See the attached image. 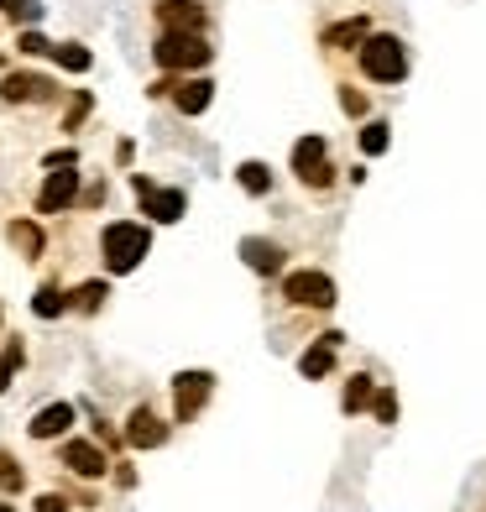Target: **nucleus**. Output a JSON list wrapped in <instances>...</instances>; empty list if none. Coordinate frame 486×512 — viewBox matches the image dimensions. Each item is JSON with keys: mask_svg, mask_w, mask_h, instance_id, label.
Wrapping results in <instances>:
<instances>
[{"mask_svg": "<svg viewBox=\"0 0 486 512\" xmlns=\"http://www.w3.org/2000/svg\"><path fill=\"white\" fill-rule=\"evenodd\" d=\"M152 251V230L136 225V220H115L105 225V267L110 272H131L142 267V256Z\"/></svg>", "mask_w": 486, "mask_h": 512, "instance_id": "1", "label": "nucleus"}, {"mask_svg": "<svg viewBox=\"0 0 486 512\" xmlns=\"http://www.w3.org/2000/svg\"><path fill=\"white\" fill-rule=\"evenodd\" d=\"M361 74L366 79H377V84H398L408 74V53H403V42L398 37H366L361 42Z\"/></svg>", "mask_w": 486, "mask_h": 512, "instance_id": "2", "label": "nucleus"}, {"mask_svg": "<svg viewBox=\"0 0 486 512\" xmlns=\"http://www.w3.org/2000/svg\"><path fill=\"white\" fill-rule=\"evenodd\" d=\"M152 53H157L162 68H173V74H178V68H204V63L215 58V48L199 32H162Z\"/></svg>", "mask_w": 486, "mask_h": 512, "instance_id": "3", "label": "nucleus"}, {"mask_svg": "<svg viewBox=\"0 0 486 512\" xmlns=\"http://www.w3.org/2000/svg\"><path fill=\"white\" fill-rule=\"evenodd\" d=\"M293 173H298V183H304V189H330V178H335L330 147H324L319 136H304V142L293 147Z\"/></svg>", "mask_w": 486, "mask_h": 512, "instance_id": "4", "label": "nucleus"}, {"mask_svg": "<svg viewBox=\"0 0 486 512\" xmlns=\"http://www.w3.org/2000/svg\"><path fill=\"white\" fill-rule=\"evenodd\" d=\"M283 298H288V304H298V309H330L335 304V283L324 272H288Z\"/></svg>", "mask_w": 486, "mask_h": 512, "instance_id": "5", "label": "nucleus"}, {"mask_svg": "<svg viewBox=\"0 0 486 512\" xmlns=\"http://www.w3.org/2000/svg\"><path fill=\"white\" fill-rule=\"evenodd\" d=\"M136 199H142V209L157 225H173V220H183V209H189L183 189H157V183H147L142 173H136Z\"/></svg>", "mask_w": 486, "mask_h": 512, "instance_id": "6", "label": "nucleus"}, {"mask_svg": "<svg viewBox=\"0 0 486 512\" xmlns=\"http://www.w3.org/2000/svg\"><path fill=\"white\" fill-rule=\"evenodd\" d=\"M215 377L210 371H178L173 377V403H178V424H189V418L204 408V398H210Z\"/></svg>", "mask_w": 486, "mask_h": 512, "instance_id": "7", "label": "nucleus"}, {"mask_svg": "<svg viewBox=\"0 0 486 512\" xmlns=\"http://www.w3.org/2000/svg\"><path fill=\"white\" fill-rule=\"evenodd\" d=\"M74 194H79V173L74 168H53L48 183H42V194H37V209L42 215H58V209L74 204Z\"/></svg>", "mask_w": 486, "mask_h": 512, "instance_id": "8", "label": "nucleus"}, {"mask_svg": "<svg viewBox=\"0 0 486 512\" xmlns=\"http://www.w3.org/2000/svg\"><path fill=\"white\" fill-rule=\"evenodd\" d=\"M63 465L74 476H84V481H95V476L110 471V460L100 455V445H89V439H68V445H63Z\"/></svg>", "mask_w": 486, "mask_h": 512, "instance_id": "9", "label": "nucleus"}, {"mask_svg": "<svg viewBox=\"0 0 486 512\" xmlns=\"http://www.w3.org/2000/svg\"><path fill=\"white\" fill-rule=\"evenodd\" d=\"M157 21H162V32H199L204 6L199 0H157Z\"/></svg>", "mask_w": 486, "mask_h": 512, "instance_id": "10", "label": "nucleus"}, {"mask_svg": "<svg viewBox=\"0 0 486 512\" xmlns=\"http://www.w3.org/2000/svg\"><path fill=\"white\" fill-rule=\"evenodd\" d=\"M126 439H131L136 450H157L162 439H168V424H162L152 408H136V413L126 418Z\"/></svg>", "mask_w": 486, "mask_h": 512, "instance_id": "11", "label": "nucleus"}, {"mask_svg": "<svg viewBox=\"0 0 486 512\" xmlns=\"http://www.w3.org/2000/svg\"><path fill=\"white\" fill-rule=\"evenodd\" d=\"M0 100H53V79H42V74H6L0 79Z\"/></svg>", "mask_w": 486, "mask_h": 512, "instance_id": "12", "label": "nucleus"}, {"mask_svg": "<svg viewBox=\"0 0 486 512\" xmlns=\"http://www.w3.org/2000/svg\"><path fill=\"white\" fill-rule=\"evenodd\" d=\"M241 256H246V267L262 272V277H272L277 267H283V246L267 241V236H246V241H241Z\"/></svg>", "mask_w": 486, "mask_h": 512, "instance_id": "13", "label": "nucleus"}, {"mask_svg": "<svg viewBox=\"0 0 486 512\" xmlns=\"http://www.w3.org/2000/svg\"><path fill=\"white\" fill-rule=\"evenodd\" d=\"M173 100H178L183 115H199V110H210L215 84H210V79H183V84H173Z\"/></svg>", "mask_w": 486, "mask_h": 512, "instance_id": "14", "label": "nucleus"}, {"mask_svg": "<svg viewBox=\"0 0 486 512\" xmlns=\"http://www.w3.org/2000/svg\"><path fill=\"white\" fill-rule=\"evenodd\" d=\"M68 424H74V403H48L32 418V439H58Z\"/></svg>", "mask_w": 486, "mask_h": 512, "instance_id": "15", "label": "nucleus"}, {"mask_svg": "<svg viewBox=\"0 0 486 512\" xmlns=\"http://www.w3.org/2000/svg\"><path fill=\"white\" fill-rule=\"evenodd\" d=\"M335 345H340V335H324V345H309V351L298 356V371H304L309 382H319L324 371L335 366Z\"/></svg>", "mask_w": 486, "mask_h": 512, "instance_id": "16", "label": "nucleus"}, {"mask_svg": "<svg viewBox=\"0 0 486 512\" xmlns=\"http://www.w3.org/2000/svg\"><path fill=\"white\" fill-rule=\"evenodd\" d=\"M324 48H361L366 42V16H351V21H335V27H324Z\"/></svg>", "mask_w": 486, "mask_h": 512, "instance_id": "17", "label": "nucleus"}, {"mask_svg": "<svg viewBox=\"0 0 486 512\" xmlns=\"http://www.w3.org/2000/svg\"><path fill=\"white\" fill-rule=\"evenodd\" d=\"M387 142H392V126H387V121H366V126H361V152H366V157H382Z\"/></svg>", "mask_w": 486, "mask_h": 512, "instance_id": "18", "label": "nucleus"}, {"mask_svg": "<svg viewBox=\"0 0 486 512\" xmlns=\"http://www.w3.org/2000/svg\"><path fill=\"white\" fill-rule=\"evenodd\" d=\"M6 236H11V246H16V251H27V256H42V230H37L32 220H16V225L6 230Z\"/></svg>", "mask_w": 486, "mask_h": 512, "instance_id": "19", "label": "nucleus"}, {"mask_svg": "<svg viewBox=\"0 0 486 512\" xmlns=\"http://www.w3.org/2000/svg\"><path fill=\"white\" fill-rule=\"evenodd\" d=\"M63 309H68L63 288H53V283H48V288H37V298H32V314H37V319H58Z\"/></svg>", "mask_w": 486, "mask_h": 512, "instance_id": "20", "label": "nucleus"}, {"mask_svg": "<svg viewBox=\"0 0 486 512\" xmlns=\"http://www.w3.org/2000/svg\"><path fill=\"white\" fill-rule=\"evenodd\" d=\"M236 178H241V189H246V194H267V189H272V173H267V162H241V168H236Z\"/></svg>", "mask_w": 486, "mask_h": 512, "instance_id": "21", "label": "nucleus"}, {"mask_svg": "<svg viewBox=\"0 0 486 512\" xmlns=\"http://www.w3.org/2000/svg\"><path fill=\"white\" fill-rule=\"evenodd\" d=\"M372 398H377V382H372V377H351V387H345V403H340V408H345V413H361Z\"/></svg>", "mask_w": 486, "mask_h": 512, "instance_id": "22", "label": "nucleus"}, {"mask_svg": "<svg viewBox=\"0 0 486 512\" xmlns=\"http://www.w3.org/2000/svg\"><path fill=\"white\" fill-rule=\"evenodd\" d=\"M53 58L68 68V74H84V68L95 63V58H89V48H79V42H58V48H53Z\"/></svg>", "mask_w": 486, "mask_h": 512, "instance_id": "23", "label": "nucleus"}, {"mask_svg": "<svg viewBox=\"0 0 486 512\" xmlns=\"http://www.w3.org/2000/svg\"><path fill=\"white\" fill-rule=\"evenodd\" d=\"M105 298H110V288H105V283H84V288L74 293V309H84V314H95V309L105 304Z\"/></svg>", "mask_w": 486, "mask_h": 512, "instance_id": "24", "label": "nucleus"}, {"mask_svg": "<svg viewBox=\"0 0 486 512\" xmlns=\"http://www.w3.org/2000/svg\"><path fill=\"white\" fill-rule=\"evenodd\" d=\"M21 361H27V351H21V345L11 340L6 351H0V392L11 387V377H16V366H21Z\"/></svg>", "mask_w": 486, "mask_h": 512, "instance_id": "25", "label": "nucleus"}, {"mask_svg": "<svg viewBox=\"0 0 486 512\" xmlns=\"http://www.w3.org/2000/svg\"><path fill=\"white\" fill-rule=\"evenodd\" d=\"M21 481H27V476H21L16 455H6V450H0V492H21Z\"/></svg>", "mask_w": 486, "mask_h": 512, "instance_id": "26", "label": "nucleus"}, {"mask_svg": "<svg viewBox=\"0 0 486 512\" xmlns=\"http://www.w3.org/2000/svg\"><path fill=\"white\" fill-rule=\"evenodd\" d=\"M372 413H377V424H398V392H377V398H372Z\"/></svg>", "mask_w": 486, "mask_h": 512, "instance_id": "27", "label": "nucleus"}, {"mask_svg": "<svg viewBox=\"0 0 486 512\" xmlns=\"http://www.w3.org/2000/svg\"><path fill=\"white\" fill-rule=\"evenodd\" d=\"M340 105H345V115H351V121H361V115H366V95H361V89H351V84L340 89Z\"/></svg>", "mask_w": 486, "mask_h": 512, "instance_id": "28", "label": "nucleus"}, {"mask_svg": "<svg viewBox=\"0 0 486 512\" xmlns=\"http://www.w3.org/2000/svg\"><path fill=\"white\" fill-rule=\"evenodd\" d=\"M21 53H53V42L42 37V32H21V42H16Z\"/></svg>", "mask_w": 486, "mask_h": 512, "instance_id": "29", "label": "nucleus"}, {"mask_svg": "<svg viewBox=\"0 0 486 512\" xmlns=\"http://www.w3.org/2000/svg\"><path fill=\"white\" fill-rule=\"evenodd\" d=\"M84 115H89V95H74V110H68V131H74Z\"/></svg>", "mask_w": 486, "mask_h": 512, "instance_id": "30", "label": "nucleus"}, {"mask_svg": "<svg viewBox=\"0 0 486 512\" xmlns=\"http://www.w3.org/2000/svg\"><path fill=\"white\" fill-rule=\"evenodd\" d=\"M37 512H68V502L58 492H48V497H37Z\"/></svg>", "mask_w": 486, "mask_h": 512, "instance_id": "31", "label": "nucleus"}, {"mask_svg": "<svg viewBox=\"0 0 486 512\" xmlns=\"http://www.w3.org/2000/svg\"><path fill=\"white\" fill-rule=\"evenodd\" d=\"M0 6H6V11H11V16H16V11H21V0H0Z\"/></svg>", "mask_w": 486, "mask_h": 512, "instance_id": "32", "label": "nucleus"}, {"mask_svg": "<svg viewBox=\"0 0 486 512\" xmlns=\"http://www.w3.org/2000/svg\"><path fill=\"white\" fill-rule=\"evenodd\" d=\"M0 512H16V507H11V502H0Z\"/></svg>", "mask_w": 486, "mask_h": 512, "instance_id": "33", "label": "nucleus"}]
</instances>
